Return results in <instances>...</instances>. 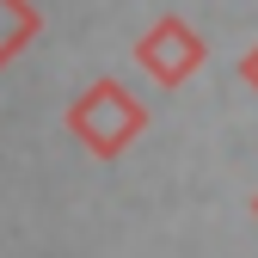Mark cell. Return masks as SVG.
<instances>
[{
  "label": "cell",
  "instance_id": "6da1fadb",
  "mask_svg": "<svg viewBox=\"0 0 258 258\" xmlns=\"http://www.w3.org/2000/svg\"><path fill=\"white\" fill-rule=\"evenodd\" d=\"M142 129H148V105L129 92L123 80H92L80 99L68 105V136L92 154V160H117L129 154V142H142Z\"/></svg>",
  "mask_w": 258,
  "mask_h": 258
},
{
  "label": "cell",
  "instance_id": "7a4b0ae2",
  "mask_svg": "<svg viewBox=\"0 0 258 258\" xmlns=\"http://www.w3.org/2000/svg\"><path fill=\"white\" fill-rule=\"evenodd\" d=\"M136 61H142V74H148L154 86H184V80L209 61V43H203L197 25H184L178 13H166V19H154V25L142 31Z\"/></svg>",
  "mask_w": 258,
  "mask_h": 258
},
{
  "label": "cell",
  "instance_id": "3957f363",
  "mask_svg": "<svg viewBox=\"0 0 258 258\" xmlns=\"http://www.w3.org/2000/svg\"><path fill=\"white\" fill-rule=\"evenodd\" d=\"M37 31H43V13L31 0H0V68H13L37 43Z\"/></svg>",
  "mask_w": 258,
  "mask_h": 258
},
{
  "label": "cell",
  "instance_id": "277c9868",
  "mask_svg": "<svg viewBox=\"0 0 258 258\" xmlns=\"http://www.w3.org/2000/svg\"><path fill=\"white\" fill-rule=\"evenodd\" d=\"M240 80H246V86H252V92H258V43H252V49H246V55H240Z\"/></svg>",
  "mask_w": 258,
  "mask_h": 258
},
{
  "label": "cell",
  "instance_id": "5b68a950",
  "mask_svg": "<svg viewBox=\"0 0 258 258\" xmlns=\"http://www.w3.org/2000/svg\"><path fill=\"white\" fill-rule=\"evenodd\" d=\"M252 215H258V190H252Z\"/></svg>",
  "mask_w": 258,
  "mask_h": 258
}]
</instances>
